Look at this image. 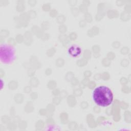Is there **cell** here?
I'll return each instance as SVG.
<instances>
[{
	"label": "cell",
	"mask_w": 131,
	"mask_h": 131,
	"mask_svg": "<svg viewBox=\"0 0 131 131\" xmlns=\"http://www.w3.org/2000/svg\"><path fill=\"white\" fill-rule=\"evenodd\" d=\"M16 59V51L14 48L6 43L1 44L0 46V60L5 64H10Z\"/></svg>",
	"instance_id": "2"
},
{
	"label": "cell",
	"mask_w": 131,
	"mask_h": 131,
	"mask_svg": "<svg viewBox=\"0 0 131 131\" xmlns=\"http://www.w3.org/2000/svg\"><path fill=\"white\" fill-rule=\"evenodd\" d=\"M68 52L71 56L76 57L80 55L81 49V48L77 45H72L68 48Z\"/></svg>",
	"instance_id": "3"
},
{
	"label": "cell",
	"mask_w": 131,
	"mask_h": 131,
	"mask_svg": "<svg viewBox=\"0 0 131 131\" xmlns=\"http://www.w3.org/2000/svg\"><path fill=\"white\" fill-rule=\"evenodd\" d=\"M93 99L98 105L106 107L110 105L114 98L112 90L107 86L100 85L94 89L93 92Z\"/></svg>",
	"instance_id": "1"
}]
</instances>
